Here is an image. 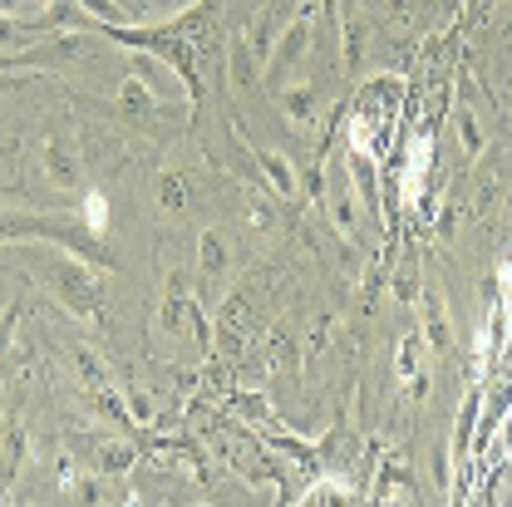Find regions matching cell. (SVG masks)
Returning <instances> with one entry per match:
<instances>
[{
	"mask_svg": "<svg viewBox=\"0 0 512 507\" xmlns=\"http://www.w3.org/2000/svg\"><path fill=\"white\" fill-rule=\"evenodd\" d=\"M74 5H79L84 15H94L99 25H128V20H133L124 10V0H74ZM99 25H94V30H99Z\"/></svg>",
	"mask_w": 512,
	"mask_h": 507,
	"instance_id": "cell-16",
	"label": "cell"
},
{
	"mask_svg": "<svg viewBox=\"0 0 512 507\" xmlns=\"http://www.w3.org/2000/svg\"><path fill=\"white\" fill-rule=\"evenodd\" d=\"M453 128H458V148H463V158L478 163V158H483V124H478V114H473L468 99L453 104Z\"/></svg>",
	"mask_w": 512,
	"mask_h": 507,
	"instance_id": "cell-13",
	"label": "cell"
},
{
	"mask_svg": "<svg viewBox=\"0 0 512 507\" xmlns=\"http://www.w3.org/2000/svg\"><path fill=\"white\" fill-rule=\"evenodd\" d=\"M276 109H281L296 128H311L320 114V99H316L311 84H281V89H276Z\"/></svg>",
	"mask_w": 512,
	"mask_h": 507,
	"instance_id": "cell-10",
	"label": "cell"
},
{
	"mask_svg": "<svg viewBox=\"0 0 512 507\" xmlns=\"http://www.w3.org/2000/svg\"><path fill=\"white\" fill-rule=\"evenodd\" d=\"M15 325H20V301H10V306L0 311V355L10 350V340H15Z\"/></svg>",
	"mask_w": 512,
	"mask_h": 507,
	"instance_id": "cell-24",
	"label": "cell"
},
{
	"mask_svg": "<svg viewBox=\"0 0 512 507\" xmlns=\"http://www.w3.org/2000/svg\"><path fill=\"white\" fill-rule=\"evenodd\" d=\"M35 266L45 271V281L55 286V296H60L64 311H74L79 320H99V281H94V271H89V261H79V256H35Z\"/></svg>",
	"mask_w": 512,
	"mask_h": 507,
	"instance_id": "cell-3",
	"label": "cell"
},
{
	"mask_svg": "<svg viewBox=\"0 0 512 507\" xmlns=\"http://www.w3.org/2000/svg\"><path fill=\"white\" fill-rule=\"evenodd\" d=\"M45 178L64 192L84 188V163H79L74 138H64V133H50V138H45Z\"/></svg>",
	"mask_w": 512,
	"mask_h": 507,
	"instance_id": "cell-5",
	"label": "cell"
},
{
	"mask_svg": "<svg viewBox=\"0 0 512 507\" xmlns=\"http://www.w3.org/2000/svg\"><path fill=\"white\" fill-rule=\"evenodd\" d=\"M74 370H79V380L94 384V389H104L109 384V370H104V360L89 350V345H74Z\"/></svg>",
	"mask_w": 512,
	"mask_h": 507,
	"instance_id": "cell-17",
	"label": "cell"
},
{
	"mask_svg": "<svg viewBox=\"0 0 512 507\" xmlns=\"http://www.w3.org/2000/svg\"><path fill=\"white\" fill-rule=\"evenodd\" d=\"M252 158L256 168H261V183L276 192L281 202H291L296 192H301V178H296V163L286 158V153H276V148H266V143H252Z\"/></svg>",
	"mask_w": 512,
	"mask_h": 507,
	"instance_id": "cell-8",
	"label": "cell"
},
{
	"mask_svg": "<svg viewBox=\"0 0 512 507\" xmlns=\"http://www.w3.org/2000/svg\"><path fill=\"white\" fill-rule=\"evenodd\" d=\"M158 104H163V99H158V94H153V89H148L138 74H128L124 84H119V109H124V114H133V119H148Z\"/></svg>",
	"mask_w": 512,
	"mask_h": 507,
	"instance_id": "cell-14",
	"label": "cell"
},
{
	"mask_svg": "<svg viewBox=\"0 0 512 507\" xmlns=\"http://www.w3.org/2000/svg\"><path fill=\"white\" fill-rule=\"evenodd\" d=\"M227 271H232V237L222 227H202V237H197V276L207 286H222Z\"/></svg>",
	"mask_w": 512,
	"mask_h": 507,
	"instance_id": "cell-7",
	"label": "cell"
},
{
	"mask_svg": "<svg viewBox=\"0 0 512 507\" xmlns=\"http://www.w3.org/2000/svg\"><path fill=\"white\" fill-rule=\"evenodd\" d=\"M128 55H133V60H128V64H133V74H138V79H143V84H148V89H153L158 99H178L183 79H178V74H173L168 64L153 60V55H143V50H128Z\"/></svg>",
	"mask_w": 512,
	"mask_h": 507,
	"instance_id": "cell-11",
	"label": "cell"
},
{
	"mask_svg": "<svg viewBox=\"0 0 512 507\" xmlns=\"http://www.w3.org/2000/svg\"><path fill=\"white\" fill-rule=\"evenodd\" d=\"M247 222L252 227H271V207L266 202H247Z\"/></svg>",
	"mask_w": 512,
	"mask_h": 507,
	"instance_id": "cell-25",
	"label": "cell"
},
{
	"mask_svg": "<svg viewBox=\"0 0 512 507\" xmlns=\"http://www.w3.org/2000/svg\"><path fill=\"white\" fill-rule=\"evenodd\" d=\"M158 202H163L168 212H183V207H188V183H183V173H158Z\"/></svg>",
	"mask_w": 512,
	"mask_h": 507,
	"instance_id": "cell-18",
	"label": "cell"
},
{
	"mask_svg": "<svg viewBox=\"0 0 512 507\" xmlns=\"http://www.w3.org/2000/svg\"><path fill=\"white\" fill-rule=\"evenodd\" d=\"M311 35H316L311 10H306V15H296L291 25H281V35L271 40V50H266V60H261V79H266V84H281L296 64L311 55Z\"/></svg>",
	"mask_w": 512,
	"mask_h": 507,
	"instance_id": "cell-4",
	"label": "cell"
},
{
	"mask_svg": "<svg viewBox=\"0 0 512 507\" xmlns=\"http://www.w3.org/2000/svg\"><path fill=\"white\" fill-rule=\"evenodd\" d=\"M394 301H399V306H414V301H419V271H414V266H399V276H394Z\"/></svg>",
	"mask_w": 512,
	"mask_h": 507,
	"instance_id": "cell-21",
	"label": "cell"
},
{
	"mask_svg": "<svg viewBox=\"0 0 512 507\" xmlns=\"http://www.w3.org/2000/svg\"><path fill=\"white\" fill-rule=\"evenodd\" d=\"M0 242H55L69 247L79 261H99L114 266V256L104 252V237H94L84 222L74 217H55V212H0Z\"/></svg>",
	"mask_w": 512,
	"mask_h": 507,
	"instance_id": "cell-2",
	"label": "cell"
},
{
	"mask_svg": "<svg viewBox=\"0 0 512 507\" xmlns=\"http://www.w3.org/2000/svg\"><path fill=\"white\" fill-rule=\"evenodd\" d=\"M25 458V434L15 429V424H5V448H0V483L15 473V463Z\"/></svg>",
	"mask_w": 512,
	"mask_h": 507,
	"instance_id": "cell-20",
	"label": "cell"
},
{
	"mask_svg": "<svg viewBox=\"0 0 512 507\" xmlns=\"http://www.w3.org/2000/svg\"><path fill=\"white\" fill-rule=\"evenodd\" d=\"M35 10V0H0V15H25Z\"/></svg>",
	"mask_w": 512,
	"mask_h": 507,
	"instance_id": "cell-26",
	"label": "cell"
},
{
	"mask_svg": "<svg viewBox=\"0 0 512 507\" xmlns=\"http://www.w3.org/2000/svg\"><path fill=\"white\" fill-rule=\"evenodd\" d=\"M94 237H104V227H109V197L104 192H84V217H79Z\"/></svg>",
	"mask_w": 512,
	"mask_h": 507,
	"instance_id": "cell-19",
	"label": "cell"
},
{
	"mask_svg": "<svg viewBox=\"0 0 512 507\" xmlns=\"http://www.w3.org/2000/svg\"><path fill=\"white\" fill-rule=\"evenodd\" d=\"M227 84H232V94H252L261 84V55H256L252 35L227 40Z\"/></svg>",
	"mask_w": 512,
	"mask_h": 507,
	"instance_id": "cell-9",
	"label": "cell"
},
{
	"mask_svg": "<svg viewBox=\"0 0 512 507\" xmlns=\"http://www.w3.org/2000/svg\"><path fill=\"white\" fill-rule=\"evenodd\" d=\"M419 311H424V340H429V350H434V355H448L453 330H448L444 296H439V291H424V296H419Z\"/></svg>",
	"mask_w": 512,
	"mask_h": 507,
	"instance_id": "cell-12",
	"label": "cell"
},
{
	"mask_svg": "<svg viewBox=\"0 0 512 507\" xmlns=\"http://www.w3.org/2000/svg\"><path fill=\"white\" fill-rule=\"evenodd\" d=\"M89 463H94V473H128V468H133V448L128 444H94Z\"/></svg>",
	"mask_w": 512,
	"mask_h": 507,
	"instance_id": "cell-15",
	"label": "cell"
},
{
	"mask_svg": "<svg viewBox=\"0 0 512 507\" xmlns=\"http://www.w3.org/2000/svg\"><path fill=\"white\" fill-rule=\"evenodd\" d=\"M99 40H109V45H119V50H143V55H153V60H163L178 79H183V99H188V109H197V99H202V69H197V50H192V40L168 20V25H99L94 30Z\"/></svg>",
	"mask_w": 512,
	"mask_h": 507,
	"instance_id": "cell-1",
	"label": "cell"
},
{
	"mask_svg": "<svg viewBox=\"0 0 512 507\" xmlns=\"http://www.w3.org/2000/svg\"><path fill=\"white\" fill-rule=\"evenodd\" d=\"M128 419L133 424H153V399L143 389H128Z\"/></svg>",
	"mask_w": 512,
	"mask_h": 507,
	"instance_id": "cell-22",
	"label": "cell"
},
{
	"mask_svg": "<svg viewBox=\"0 0 512 507\" xmlns=\"http://www.w3.org/2000/svg\"><path fill=\"white\" fill-rule=\"evenodd\" d=\"M325 202H330V222H335V232H340L345 242H360V202H355L350 173H330Z\"/></svg>",
	"mask_w": 512,
	"mask_h": 507,
	"instance_id": "cell-6",
	"label": "cell"
},
{
	"mask_svg": "<svg viewBox=\"0 0 512 507\" xmlns=\"http://www.w3.org/2000/svg\"><path fill=\"white\" fill-rule=\"evenodd\" d=\"M473 419H478V394H468V404H463V414H458V453L473 439Z\"/></svg>",
	"mask_w": 512,
	"mask_h": 507,
	"instance_id": "cell-23",
	"label": "cell"
}]
</instances>
